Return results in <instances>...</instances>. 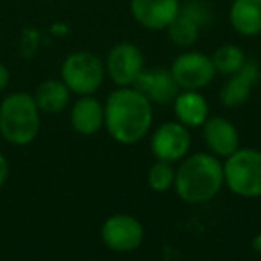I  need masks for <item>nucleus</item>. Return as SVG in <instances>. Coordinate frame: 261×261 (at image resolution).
Segmentation results:
<instances>
[{
	"instance_id": "obj_18",
	"label": "nucleus",
	"mask_w": 261,
	"mask_h": 261,
	"mask_svg": "<svg viewBox=\"0 0 261 261\" xmlns=\"http://www.w3.org/2000/svg\"><path fill=\"white\" fill-rule=\"evenodd\" d=\"M167 31H168V38H170L172 43L181 48H188V47H192V45H195L200 36L199 23L181 11H179V15L168 23Z\"/></svg>"
},
{
	"instance_id": "obj_10",
	"label": "nucleus",
	"mask_w": 261,
	"mask_h": 261,
	"mask_svg": "<svg viewBox=\"0 0 261 261\" xmlns=\"http://www.w3.org/2000/svg\"><path fill=\"white\" fill-rule=\"evenodd\" d=\"M130 15L142 27L150 31H163L179 15V0H130Z\"/></svg>"
},
{
	"instance_id": "obj_7",
	"label": "nucleus",
	"mask_w": 261,
	"mask_h": 261,
	"mask_svg": "<svg viewBox=\"0 0 261 261\" xmlns=\"http://www.w3.org/2000/svg\"><path fill=\"white\" fill-rule=\"evenodd\" d=\"M168 70L181 90H202L217 75L210 56L195 50L179 54Z\"/></svg>"
},
{
	"instance_id": "obj_8",
	"label": "nucleus",
	"mask_w": 261,
	"mask_h": 261,
	"mask_svg": "<svg viewBox=\"0 0 261 261\" xmlns=\"http://www.w3.org/2000/svg\"><path fill=\"white\" fill-rule=\"evenodd\" d=\"M145 68L143 52L130 41H120L109 50L106 59V72L116 86H133Z\"/></svg>"
},
{
	"instance_id": "obj_9",
	"label": "nucleus",
	"mask_w": 261,
	"mask_h": 261,
	"mask_svg": "<svg viewBox=\"0 0 261 261\" xmlns=\"http://www.w3.org/2000/svg\"><path fill=\"white\" fill-rule=\"evenodd\" d=\"M192 147V135L190 127L182 125L181 122H165L150 136V150L156 160L163 161H181L188 156Z\"/></svg>"
},
{
	"instance_id": "obj_15",
	"label": "nucleus",
	"mask_w": 261,
	"mask_h": 261,
	"mask_svg": "<svg viewBox=\"0 0 261 261\" xmlns=\"http://www.w3.org/2000/svg\"><path fill=\"white\" fill-rule=\"evenodd\" d=\"M177 122L186 127H202L210 116V106L199 90H181L172 102Z\"/></svg>"
},
{
	"instance_id": "obj_14",
	"label": "nucleus",
	"mask_w": 261,
	"mask_h": 261,
	"mask_svg": "<svg viewBox=\"0 0 261 261\" xmlns=\"http://www.w3.org/2000/svg\"><path fill=\"white\" fill-rule=\"evenodd\" d=\"M70 123L83 136H93L104 127V104L93 95H83L70 109Z\"/></svg>"
},
{
	"instance_id": "obj_19",
	"label": "nucleus",
	"mask_w": 261,
	"mask_h": 261,
	"mask_svg": "<svg viewBox=\"0 0 261 261\" xmlns=\"http://www.w3.org/2000/svg\"><path fill=\"white\" fill-rule=\"evenodd\" d=\"M211 61H213L215 72L229 77L234 72H238V70L245 65L247 58L242 48L236 47V45H224V47L217 48V50L213 52Z\"/></svg>"
},
{
	"instance_id": "obj_24",
	"label": "nucleus",
	"mask_w": 261,
	"mask_h": 261,
	"mask_svg": "<svg viewBox=\"0 0 261 261\" xmlns=\"http://www.w3.org/2000/svg\"><path fill=\"white\" fill-rule=\"evenodd\" d=\"M252 249H254V252L261 254V231L252 238Z\"/></svg>"
},
{
	"instance_id": "obj_4",
	"label": "nucleus",
	"mask_w": 261,
	"mask_h": 261,
	"mask_svg": "<svg viewBox=\"0 0 261 261\" xmlns=\"http://www.w3.org/2000/svg\"><path fill=\"white\" fill-rule=\"evenodd\" d=\"M224 185L243 199L261 197V150L236 149L222 161Z\"/></svg>"
},
{
	"instance_id": "obj_12",
	"label": "nucleus",
	"mask_w": 261,
	"mask_h": 261,
	"mask_svg": "<svg viewBox=\"0 0 261 261\" xmlns=\"http://www.w3.org/2000/svg\"><path fill=\"white\" fill-rule=\"evenodd\" d=\"M133 86L142 91L152 104H172L181 91L170 70L165 68H143Z\"/></svg>"
},
{
	"instance_id": "obj_17",
	"label": "nucleus",
	"mask_w": 261,
	"mask_h": 261,
	"mask_svg": "<svg viewBox=\"0 0 261 261\" xmlns=\"http://www.w3.org/2000/svg\"><path fill=\"white\" fill-rule=\"evenodd\" d=\"M33 97L41 113L56 115V113H61L68 108L72 91L61 79H47L41 84H38Z\"/></svg>"
},
{
	"instance_id": "obj_1",
	"label": "nucleus",
	"mask_w": 261,
	"mask_h": 261,
	"mask_svg": "<svg viewBox=\"0 0 261 261\" xmlns=\"http://www.w3.org/2000/svg\"><path fill=\"white\" fill-rule=\"evenodd\" d=\"M152 102L135 86H118L104 104V127L115 142L135 145L152 127Z\"/></svg>"
},
{
	"instance_id": "obj_11",
	"label": "nucleus",
	"mask_w": 261,
	"mask_h": 261,
	"mask_svg": "<svg viewBox=\"0 0 261 261\" xmlns=\"http://www.w3.org/2000/svg\"><path fill=\"white\" fill-rule=\"evenodd\" d=\"M202 138L211 154L217 158H227L240 149V135L232 122L224 116H207L202 123Z\"/></svg>"
},
{
	"instance_id": "obj_3",
	"label": "nucleus",
	"mask_w": 261,
	"mask_h": 261,
	"mask_svg": "<svg viewBox=\"0 0 261 261\" xmlns=\"http://www.w3.org/2000/svg\"><path fill=\"white\" fill-rule=\"evenodd\" d=\"M41 111L31 93L15 91L0 104V135L13 145H29L41 127Z\"/></svg>"
},
{
	"instance_id": "obj_22",
	"label": "nucleus",
	"mask_w": 261,
	"mask_h": 261,
	"mask_svg": "<svg viewBox=\"0 0 261 261\" xmlns=\"http://www.w3.org/2000/svg\"><path fill=\"white\" fill-rule=\"evenodd\" d=\"M9 177V163H8V158L4 154L0 152V188L4 186V182L8 181Z\"/></svg>"
},
{
	"instance_id": "obj_6",
	"label": "nucleus",
	"mask_w": 261,
	"mask_h": 261,
	"mask_svg": "<svg viewBox=\"0 0 261 261\" xmlns=\"http://www.w3.org/2000/svg\"><path fill=\"white\" fill-rule=\"evenodd\" d=\"M145 238L142 222L133 215L116 213L106 218L100 227V240L106 249L118 254L135 252Z\"/></svg>"
},
{
	"instance_id": "obj_16",
	"label": "nucleus",
	"mask_w": 261,
	"mask_h": 261,
	"mask_svg": "<svg viewBox=\"0 0 261 261\" xmlns=\"http://www.w3.org/2000/svg\"><path fill=\"white\" fill-rule=\"evenodd\" d=\"M229 23L240 36H259L261 0H232L229 8Z\"/></svg>"
},
{
	"instance_id": "obj_13",
	"label": "nucleus",
	"mask_w": 261,
	"mask_h": 261,
	"mask_svg": "<svg viewBox=\"0 0 261 261\" xmlns=\"http://www.w3.org/2000/svg\"><path fill=\"white\" fill-rule=\"evenodd\" d=\"M259 81V68L256 63L247 61L238 72L229 75L220 91V100L225 108H240L250 97V91Z\"/></svg>"
},
{
	"instance_id": "obj_20",
	"label": "nucleus",
	"mask_w": 261,
	"mask_h": 261,
	"mask_svg": "<svg viewBox=\"0 0 261 261\" xmlns=\"http://www.w3.org/2000/svg\"><path fill=\"white\" fill-rule=\"evenodd\" d=\"M175 181V168L174 163L163 160H156L150 165L149 172H147V185L152 192L165 193L168 190L174 188Z\"/></svg>"
},
{
	"instance_id": "obj_23",
	"label": "nucleus",
	"mask_w": 261,
	"mask_h": 261,
	"mask_svg": "<svg viewBox=\"0 0 261 261\" xmlns=\"http://www.w3.org/2000/svg\"><path fill=\"white\" fill-rule=\"evenodd\" d=\"M9 81H11V73H9L8 66L4 63H0V91L9 86Z\"/></svg>"
},
{
	"instance_id": "obj_21",
	"label": "nucleus",
	"mask_w": 261,
	"mask_h": 261,
	"mask_svg": "<svg viewBox=\"0 0 261 261\" xmlns=\"http://www.w3.org/2000/svg\"><path fill=\"white\" fill-rule=\"evenodd\" d=\"M181 13L193 18L200 27L210 20V11L204 6V2H199V0H190V2H186V6H181Z\"/></svg>"
},
{
	"instance_id": "obj_5",
	"label": "nucleus",
	"mask_w": 261,
	"mask_h": 261,
	"mask_svg": "<svg viewBox=\"0 0 261 261\" xmlns=\"http://www.w3.org/2000/svg\"><path fill=\"white\" fill-rule=\"evenodd\" d=\"M106 77V65L97 54L86 50L72 52L61 65V81L72 93L93 95L100 90Z\"/></svg>"
},
{
	"instance_id": "obj_2",
	"label": "nucleus",
	"mask_w": 261,
	"mask_h": 261,
	"mask_svg": "<svg viewBox=\"0 0 261 261\" xmlns=\"http://www.w3.org/2000/svg\"><path fill=\"white\" fill-rule=\"evenodd\" d=\"M224 186V165L211 152H195L181 160L175 170L174 190L186 204H204Z\"/></svg>"
}]
</instances>
